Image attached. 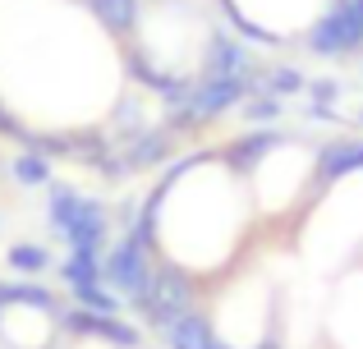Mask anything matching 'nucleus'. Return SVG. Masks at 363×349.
Segmentation results:
<instances>
[{
	"instance_id": "1",
	"label": "nucleus",
	"mask_w": 363,
	"mask_h": 349,
	"mask_svg": "<svg viewBox=\"0 0 363 349\" xmlns=\"http://www.w3.org/2000/svg\"><path fill=\"white\" fill-rule=\"evenodd\" d=\"M51 225L60 230V239H69L74 253H101L111 216L101 202L74 193V188H51Z\"/></svg>"
},
{
	"instance_id": "2",
	"label": "nucleus",
	"mask_w": 363,
	"mask_h": 349,
	"mask_svg": "<svg viewBox=\"0 0 363 349\" xmlns=\"http://www.w3.org/2000/svg\"><path fill=\"white\" fill-rule=\"evenodd\" d=\"M101 276H106V285L116 290L124 299H143L152 290V276H157V267H152V248H143L133 234H124L116 248L106 253V262H101Z\"/></svg>"
},
{
	"instance_id": "3",
	"label": "nucleus",
	"mask_w": 363,
	"mask_h": 349,
	"mask_svg": "<svg viewBox=\"0 0 363 349\" xmlns=\"http://www.w3.org/2000/svg\"><path fill=\"white\" fill-rule=\"evenodd\" d=\"M65 331L92 336V341H106V345H116V349H138L143 345V331H138V326L120 322L116 313H88V308L65 313Z\"/></svg>"
},
{
	"instance_id": "4",
	"label": "nucleus",
	"mask_w": 363,
	"mask_h": 349,
	"mask_svg": "<svg viewBox=\"0 0 363 349\" xmlns=\"http://www.w3.org/2000/svg\"><path fill=\"white\" fill-rule=\"evenodd\" d=\"M207 74H230V79H244L248 88L262 92V69H257L253 51H248L244 42H235V37L216 33L212 42H207Z\"/></svg>"
},
{
	"instance_id": "5",
	"label": "nucleus",
	"mask_w": 363,
	"mask_h": 349,
	"mask_svg": "<svg viewBox=\"0 0 363 349\" xmlns=\"http://www.w3.org/2000/svg\"><path fill=\"white\" fill-rule=\"evenodd\" d=\"M161 341H166V349H235L230 341L216 336V326L207 322L203 313H179L175 322L161 331Z\"/></svg>"
},
{
	"instance_id": "6",
	"label": "nucleus",
	"mask_w": 363,
	"mask_h": 349,
	"mask_svg": "<svg viewBox=\"0 0 363 349\" xmlns=\"http://www.w3.org/2000/svg\"><path fill=\"white\" fill-rule=\"evenodd\" d=\"M350 171H363V138H336L318 152V184H336Z\"/></svg>"
},
{
	"instance_id": "7",
	"label": "nucleus",
	"mask_w": 363,
	"mask_h": 349,
	"mask_svg": "<svg viewBox=\"0 0 363 349\" xmlns=\"http://www.w3.org/2000/svg\"><path fill=\"white\" fill-rule=\"evenodd\" d=\"M281 143H285L281 129H248L240 143L225 147V156H230L235 171H253V166H262V161H267V156H272Z\"/></svg>"
},
{
	"instance_id": "8",
	"label": "nucleus",
	"mask_w": 363,
	"mask_h": 349,
	"mask_svg": "<svg viewBox=\"0 0 363 349\" xmlns=\"http://www.w3.org/2000/svg\"><path fill=\"white\" fill-rule=\"evenodd\" d=\"M170 143H175L170 129H143L129 143V152H124V166H129V171H147V166H157L161 156L170 152Z\"/></svg>"
},
{
	"instance_id": "9",
	"label": "nucleus",
	"mask_w": 363,
	"mask_h": 349,
	"mask_svg": "<svg viewBox=\"0 0 363 349\" xmlns=\"http://www.w3.org/2000/svg\"><path fill=\"white\" fill-rule=\"evenodd\" d=\"M60 276H65V285L79 294V290H92V285H101V262H97V253H69V262L60 267Z\"/></svg>"
},
{
	"instance_id": "10",
	"label": "nucleus",
	"mask_w": 363,
	"mask_h": 349,
	"mask_svg": "<svg viewBox=\"0 0 363 349\" xmlns=\"http://www.w3.org/2000/svg\"><path fill=\"white\" fill-rule=\"evenodd\" d=\"M88 9L111 33H129V28L138 23V0H88Z\"/></svg>"
},
{
	"instance_id": "11",
	"label": "nucleus",
	"mask_w": 363,
	"mask_h": 349,
	"mask_svg": "<svg viewBox=\"0 0 363 349\" xmlns=\"http://www.w3.org/2000/svg\"><path fill=\"white\" fill-rule=\"evenodd\" d=\"M5 304H23V308H42V313H55V294L42 285H0V308Z\"/></svg>"
},
{
	"instance_id": "12",
	"label": "nucleus",
	"mask_w": 363,
	"mask_h": 349,
	"mask_svg": "<svg viewBox=\"0 0 363 349\" xmlns=\"http://www.w3.org/2000/svg\"><path fill=\"white\" fill-rule=\"evenodd\" d=\"M240 106H244V120L253 129H267L272 120H281V97H272V92H248Z\"/></svg>"
},
{
	"instance_id": "13",
	"label": "nucleus",
	"mask_w": 363,
	"mask_h": 349,
	"mask_svg": "<svg viewBox=\"0 0 363 349\" xmlns=\"http://www.w3.org/2000/svg\"><path fill=\"white\" fill-rule=\"evenodd\" d=\"M303 88H308V79H303L294 64H276L262 83V92H272V97H294V92H303Z\"/></svg>"
},
{
	"instance_id": "14",
	"label": "nucleus",
	"mask_w": 363,
	"mask_h": 349,
	"mask_svg": "<svg viewBox=\"0 0 363 349\" xmlns=\"http://www.w3.org/2000/svg\"><path fill=\"white\" fill-rule=\"evenodd\" d=\"M9 267L14 271H46L51 267V253H46L42 244H14V248H9Z\"/></svg>"
},
{
	"instance_id": "15",
	"label": "nucleus",
	"mask_w": 363,
	"mask_h": 349,
	"mask_svg": "<svg viewBox=\"0 0 363 349\" xmlns=\"http://www.w3.org/2000/svg\"><path fill=\"white\" fill-rule=\"evenodd\" d=\"M14 175L23 179V184H46V179H51V166H46V156L23 152V156H14Z\"/></svg>"
},
{
	"instance_id": "16",
	"label": "nucleus",
	"mask_w": 363,
	"mask_h": 349,
	"mask_svg": "<svg viewBox=\"0 0 363 349\" xmlns=\"http://www.w3.org/2000/svg\"><path fill=\"white\" fill-rule=\"evenodd\" d=\"M340 92H345V83H340V79H313V83H308L313 106H336Z\"/></svg>"
},
{
	"instance_id": "17",
	"label": "nucleus",
	"mask_w": 363,
	"mask_h": 349,
	"mask_svg": "<svg viewBox=\"0 0 363 349\" xmlns=\"http://www.w3.org/2000/svg\"><path fill=\"white\" fill-rule=\"evenodd\" d=\"M308 115H313V120H322V125H336V106H313Z\"/></svg>"
},
{
	"instance_id": "18",
	"label": "nucleus",
	"mask_w": 363,
	"mask_h": 349,
	"mask_svg": "<svg viewBox=\"0 0 363 349\" xmlns=\"http://www.w3.org/2000/svg\"><path fill=\"white\" fill-rule=\"evenodd\" d=\"M253 349H285V345H281V341H272V336H267V341H257Z\"/></svg>"
},
{
	"instance_id": "19",
	"label": "nucleus",
	"mask_w": 363,
	"mask_h": 349,
	"mask_svg": "<svg viewBox=\"0 0 363 349\" xmlns=\"http://www.w3.org/2000/svg\"><path fill=\"white\" fill-rule=\"evenodd\" d=\"M359 125H363V106H359Z\"/></svg>"
}]
</instances>
